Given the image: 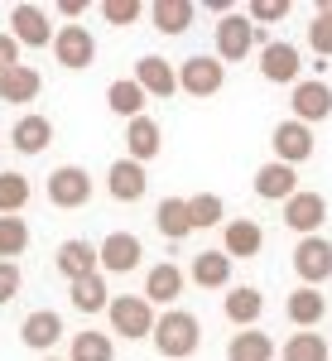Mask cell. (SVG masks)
Segmentation results:
<instances>
[{
    "label": "cell",
    "instance_id": "30",
    "mask_svg": "<svg viewBox=\"0 0 332 361\" xmlns=\"http://www.w3.org/2000/svg\"><path fill=\"white\" fill-rule=\"evenodd\" d=\"M145 102H149V97H145V92L135 87V78H121V82H111V87H106V106H111L116 116H125V121L145 116Z\"/></svg>",
    "mask_w": 332,
    "mask_h": 361
},
{
    "label": "cell",
    "instance_id": "16",
    "mask_svg": "<svg viewBox=\"0 0 332 361\" xmlns=\"http://www.w3.org/2000/svg\"><path fill=\"white\" fill-rule=\"evenodd\" d=\"M299 193V173L289 164H260L255 169V197H265V202H289V197Z\"/></svg>",
    "mask_w": 332,
    "mask_h": 361
},
{
    "label": "cell",
    "instance_id": "15",
    "mask_svg": "<svg viewBox=\"0 0 332 361\" xmlns=\"http://www.w3.org/2000/svg\"><path fill=\"white\" fill-rule=\"evenodd\" d=\"M58 337H63V313H54V308H34L20 323V342L29 352H49V347H58Z\"/></svg>",
    "mask_w": 332,
    "mask_h": 361
},
{
    "label": "cell",
    "instance_id": "39",
    "mask_svg": "<svg viewBox=\"0 0 332 361\" xmlns=\"http://www.w3.org/2000/svg\"><path fill=\"white\" fill-rule=\"evenodd\" d=\"M284 15H289V0H250V5H246V20L255 29L275 25V20H284Z\"/></svg>",
    "mask_w": 332,
    "mask_h": 361
},
{
    "label": "cell",
    "instance_id": "40",
    "mask_svg": "<svg viewBox=\"0 0 332 361\" xmlns=\"http://www.w3.org/2000/svg\"><path fill=\"white\" fill-rule=\"evenodd\" d=\"M20 284H25L20 265H15V260H0V304H10V299L20 294Z\"/></svg>",
    "mask_w": 332,
    "mask_h": 361
},
{
    "label": "cell",
    "instance_id": "17",
    "mask_svg": "<svg viewBox=\"0 0 332 361\" xmlns=\"http://www.w3.org/2000/svg\"><path fill=\"white\" fill-rule=\"evenodd\" d=\"M125 159H135V164H149V159H159V149H164V140H159V121H149V116H135V121H125Z\"/></svg>",
    "mask_w": 332,
    "mask_h": 361
},
{
    "label": "cell",
    "instance_id": "41",
    "mask_svg": "<svg viewBox=\"0 0 332 361\" xmlns=\"http://www.w3.org/2000/svg\"><path fill=\"white\" fill-rule=\"evenodd\" d=\"M10 68H20V44H15L10 34H0V78H5Z\"/></svg>",
    "mask_w": 332,
    "mask_h": 361
},
{
    "label": "cell",
    "instance_id": "14",
    "mask_svg": "<svg viewBox=\"0 0 332 361\" xmlns=\"http://www.w3.org/2000/svg\"><path fill=\"white\" fill-rule=\"evenodd\" d=\"M135 87L145 97H173V92H178V68L159 54H145L135 63Z\"/></svg>",
    "mask_w": 332,
    "mask_h": 361
},
{
    "label": "cell",
    "instance_id": "18",
    "mask_svg": "<svg viewBox=\"0 0 332 361\" xmlns=\"http://www.w3.org/2000/svg\"><path fill=\"white\" fill-rule=\"evenodd\" d=\"M106 188L116 202H140L145 197V188H149V178H145V164H135V159H116V164L106 169Z\"/></svg>",
    "mask_w": 332,
    "mask_h": 361
},
{
    "label": "cell",
    "instance_id": "38",
    "mask_svg": "<svg viewBox=\"0 0 332 361\" xmlns=\"http://www.w3.org/2000/svg\"><path fill=\"white\" fill-rule=\"evenodd\" d=\"M145 15V0H102V20L111 29H130Z\"/></svg>",
    "mask_w": 332,
    "mask_h": 361
},
{
    "label": "cell",
    "instance_id": "24",
    "mask_svg": "<svg viewBox=\"0 0 332 361\" xmlns=\"http://www.w3.org/2000/svg\"><path fill=\"white\" fill-rule=\"evenodd\" d=\"M39 92H44V78H39V68H29V63L10 68V73L0 78V102H10V106H25Z\"/></svg>",
    "mask_w": 332,
    "mask_h": 361
},
{
    "label": "cell",
    "instance_id": "6",
    "mask_svg": "<svg viewBox=\"0 0 332 361\" xmlns=\"http://www.w3.org/2000/svg\"><path fill=\"white\" fill-rule=\"evenodd\" d=\"M10 39L20 49H54V25L44 5H15L10 10Z\"/></svg>",
    "mask_w": 332,
    "mask_h": 361
},
{
    "label": "cell",
    "instance_id": "3",
    "mask_svg": "<svg viewBox=\"0 0 332 361\" xmlns=\"http://www.w3.org/2000/svg\"><path fill=\"white\" fill-rule=\"evenodd\" d=\"M49 202L73 212V207H87L92 202V173L82 164H58L49 173Z\"/></svg>",
    "mask_w": 332,
    "mask_h": 361
},
{
    "label": "cell",
    "instance_id": "26",
    "mask_svg": "<svg viewBox=\"0 0 332 361\" xmlns=\"http://www.w3.org/2000/svg\"><path fill=\"white\" fill-rule=\"evenodd\" d=\"M188 279H193L197 289H226L231 284V260L221 250H202V255H193V265H188Z\"/></svg>",
    "mask_w": 332,
    "mask_h": 361
},
{
    "label": "cell",
    "instance_id": "12",
    "mask_svg": "<svg viewBox=\"0 0 332 361\" xmlns=\"http://www.w3.org/2000/svg\"><path fill=\"white\" fill-rule=\"evenodd\" d=\"M299 73H304V54H299L294 44L275 39V44H265V49H260V78H265V82L294 87V82H299Z\"/></svg>",
    "mask_w": 332,
    "mask_h": 361
},
{
    "label": "cell",
    "instance_id": "5",
    "mask_svg": "<svg viewBox=\"0 0 332 361\" xmlns=\"http://www.w3.org/2000/svg\"><path fill=\"white\" fill-rule=\"evenodd\" d=\"M54 58H58V68H68V73L92 68V58H97V39H92V29H87V25L54 29Z\"/></svg>",
    "mask_w": 332,
    "mask_h": 361
},
{
    "label": "cell",
    "instance_id": "9",
    "mask_svg": "<svg viewBox=\"0 0 332 361\" xmlns=\"http://www.w3.org/2000/svg\"><path fill=\"white\" fill-rule=\"evenodd\" d=\"M289 106H294V121H304L308 130H313L318 121H328V116H332V87L323 82V78L294 82V92H289Z\"/></svg>",
    "mask_w": 332,
    "mask_h": 361
},
{
    "label": "cell",
    "instance_id": "10",
    "mask_svg": "<svg viewBox=\"0 0 332 361\" xmlns=\"http://www.w3.org/2000/svg\"><path fill=\"white\" fill-rule=\"evenodd\" d=\"M140 255H145L140 236H130V231H111L106 241L97 246V270H102V275H130V270L140 265Z\"/></svg>",
    "mask_w": 332,
    "mask_h": 361
},
{
    "label": "cell",
    "instance_id": "27",
    "mask_svg": "<svg viewBox=\"0 0 332 361\" xmlns=\"http://www.w3.org/2000/svg\"><path fill=\"white\" fill-rule=\"evenodd\" d=\"M197 5L193 0H154L149 5V25L159 29V34H183V29L193 25Z\"/></svg>",
    "mask_w": 332,
    "mask_h": 361
},
{
    "label": "cell",
    "instance_id": "32",
    "mask_svg": "<svg viewBox=\"0 0 332 361\" xmlns=\"http://www.w3.org/2000/svg\"><path fill=\"white\" fill-rule=\"evenodd\" d=\"M68 361H116V347H111V333H97V328H82L73 337V357Z\"/></svg>",
    "mask_w": 332,
    "mask_h": 361
},
{
    "label": "cell",
    "instance_id": "42",
    "mask_svg": "<svg viewBox=\"0 0 332 361\" xmlns=\"http://www.w3.org/2000/svg\"><path fill=\"white\" fill-rule=\"evenodd\" d=\"M58 10H63L68 20H78V15H82V10H87V0H58Z\"/></svg>",
    "mask_w": 332,
    "mask_h": 361
},
{
    "label": "cell",
    "instance_id": "33",
    "mask_svg": "<svg viewBox=\"0 0 332 361\" xmlns=\"http://www.w3.org/2000/svg\"><path fill=\"white\" fill-rule=\"evenodd\" d=\"M29 193H34V188H29L25 173H15V169L0 173V217H20L25 202H29Z\"/></svg>",
    "mask_w": 332,
    "mask_h": 361
},
{
    "label": "cell",
    "instance_id": "11",
    "mask_svg": "<svg viewBox=\"0 0 332 361\" xmlns=\"http://www.w3.org/2000/svg\"><path fill=\"white\" fill-rule=\"evenodd\" d=\"M221 82H226V68L212 54H197L178 68V92H188V97H217Z\"/></svg>",
    "mask_w": 332,
    "mask_h": 361
},
{
    "label": "cell",
    "instance_id": "19",
    "mask_svg": "<svg viewBox=\"0 0 332 361\" xmlns=\"http://www.w3.org/2000/svg\"><path fill=\"white\" fill-rule=\"evenodd\" d=\"M54 265H58V275L68 279V284H73V279L97 275V246H92V241H78V236H73V241H63V246H58Z\"/></svg>",
    "mask_w": 332,
    "mask_h": 361
},
{
    "label": "cell",
    "instance_id": "1",
    "mask_svg": "<svg viewBox=\"0 0 332 361\" xmlns=\"http://www.w3.org/2000/svg\"><path fill=\"white\" fill-rule=\"evenodd\" d=\"M154 347H159V357L168 361H183L193 357L197 347H202V323H197L188 308H168V313H159L154 318Z\"/></svg>",
    "mask_w": 332,
    "mask_h": 361
},
{
    "label": "cell",
    "instance_id": "2",
    "mask_svg": "<svg viewBox=\"0 0 332 361\" xmlns=\"http://www.w3.org/2000/svg\"><path fill=\"white\" fill-rule=\"evenodd\" d=\"M255 39H260V29L246 20V10H226L217 20V63L226 68V63H241V58L255 49Z\"/></svg>",
    "mask_w": 332,
    "mask_h": 361
},
{
    "label": "cell",
    "instance_id": "43",
    "mask_svg": "<svg viewBox=\"0 0 332 361\" xmlns=\"http://www.w3.org/2000/svg\"><path fill=\"white\" fill-rule=\"evenodd\" d=\"M44 361H63V357H44Z\"/></svg>",
    "mask_w": 332,
    "mask_h": 361
},
{
    "label": "cell",
    "instance_id": "31",
    "mask_svg": "<svg viewBox=\"0 0 332 361\" xmlns=\"http://www.w3.org/2000/svg\"><path fill=\"white\" fill-rule=\"evenodd\" d=\"M106 304H111V294H106V275L102 270L87 279H73V308L78 313H102Z\"/></svg>",
    "mask_w": 332,
    "mask_h": 361
},
{
    "label": "cell",
    "instance_id": "8",
    "mask_svg": "<svg viewBox=\"0 0 332 361\" xmlns=\"http://www.w3.org/2000/svg\"><path fill=\"white\" fill-rule=\"evenodd\" d=\"M328 222V197L313 193V188H299V193L284 202V226L289 231H299V241L304 236H318V226Z\"/></svg>",
    "mask_w": 332,
    "mask_h": 361
},
{
    "label": "cell",
    "instance_id": "21",
    "mask_svg": "<svg viewBox=\"0 0 332 361\" xmlns=\"http://www.w3.org/2000/svg\"><path fill=\"white\" fill-rule=\"evenodd\" d=\"M221 313H226V323H236V328H255L260 313H265V294L250 289V284H241V289H231V294L221 299Z\"/></svg>",
    "mask_w": 332,
    "mask_h": 361
},
{
    "label": "cell",
    "instance_id": "37",
    "mask_svg": "<svg viewBox=\"0 0 332 361\" xmlns=\"http://www.w3.org/2000/svg\"><path fill=\"white\" fill-rule=\"evenodd\" d=\"M308 49L318 58H332V0L318 5V15H313V25H308Z\"/></svg>",
    "mask_w": 332,
    "mask_h": 361
},
{
    "label": "cell",
    "instance_id": "4",
    "mask_svg": "<svg viewBox=\"0 0 332 361\" xmlns=\"http://www.w3.org/2000/svg\"><path fill=\"white\" fill-rule=\"evenodd\" d=\"M294 275L304 279V289H318L332 279V241L328 236H304L294 246Z\"/></svg>",
    "mask_w": 332,
    "mask_h": 361
},
{
    "label": "cell",
    "instance_id": "7",
    "mask_svg": "<svg viewBox=\"0 0 332 361\" xmlns=\"http://www.w3.org/2000/svg\"><path fill=\"white\" fill-rule=\"evenodd\" d=\"M106 308H111V333L130 337V342L154 333V308L145 304L140 294H121V299H111Z\"/></svg>",
    "mask_w": 332,
    "mask_h": 361
},
{
    "label": "cell",
    "instance_id": "25",
    "mask_svg": "<svg viewBox=\"0 0 332 361\" xmlns=\"http://www.w3.org/2000/svg\"><path fill=\"white\" fill-rule=\"evenodd\" d=\"M178 294H183V270L164 260V265H154V270L145 275V294H140V299L154 308V304H173Z\"/></svg>",
    "mask_w": 332,
    "mask_h": 361
},
{
    "label": "cell",
    "instance_id": "29",
    "mask_svg": "<svg viewBox=\"0 0 332 361\" xmlns=\"http://www.w3.org/2000/svg\"><path fill=\"white\" fill-rule=\"evenodd\" d=\"M270 357H275V342H270V333L241 328V333L226 342V361H270Z\"/></svg>",
    "mask_w": 332,
    "mask_h": 361
},
{
    "label": "cell",
    "instance_id": "34",
    "mask_svg": "<svg viewBox=\"0 0 332 361\" xmlns=\"http://www.w3.org/2000/svg\"><path fill=\"white\" fill-rule=\"evenodd\" d=\"M221 217H226V202H221L217 193H193L188 197V222H193V231L221 226Z\"/></svg>",
    "mask_w": 332,
    "mask_h": 361
},
{
    "label": "cell",
    "instance_id": "35",
    "mask_svg": "<svg viewBox=\"0 0 332 361\" xmlns=\"http://www.w3.org/2000/svg\"><path fill=\"white\" fill-rule=\"evenodd\" d=\"M279 357L284 361H328V342L318 333H294L284 347H279Z\"/></svg>",
    "mask_w": 332,
    "mask_h": 361
},
{
    "label": "cell",
    "instance_id": "13",
    "mask_svg": "<svg viewBox=\"0 0 332 361\" xmlns=\"http://www.w3.org/2000/svg\"><path fill=\"white\" fill-rule=\"evenodd\" d=\"M270 145H275V159H279V164H289V169H299L304 159H313V130H308L304 121H294V116L275 126Z\"/></svg>",
    "mask_w": 332,
    "mask_h": 361
},
{
    "label": "cell",
    "instance_id": "28",
    "mask_svg": "<svg viewBox=\"0 0 332 361\" xmlns=\"http://www.w3.org/2000/svg\"><path fill=\"white\" fill-rule=\"evenodd\" d=\"M154 226H159V236L164 241H183L193 222H188V197H159V207H154Z\"/></svg>",
    "mask_w": 332,
    "mask_h": 361
},
{
    "label": "cell",
    "instance_id": "23",
    "mask_svg": "<svg viewBox=\"0 0 332 361\" xmlns=\"http://www.w3.org/2000/svg\"><path fill=\"white\" fill-rule=\"evenodd\" d=\"M260 246H265V231L250 222V217L226 222V246H221L226 260H250V255H260Z\"/></svg>",
    "mask_w": 332,
    "mask_h": 361
},
{
    "label": "cell",
    "instance_id": "20",
    "mask_svg": "<svg viewBox=\"0 0 332 361\" xmlns=\"http://www.w3.org/2000/svg\"><path fill=\"white\" fill-rule=\"evenodd\" d=\"M10 145L20 149V154H44L49 145H54V121L49 116H20L15 121V130H10Z\"/></svg>",
    "mask_w": 332,
    "mask_h": 361
},
{
    "label": "cell",
    "instance_id": "36",
    "mask_svg": "<svg viewBox=\"0 0 332 361\" xmlns=\"http://www.w3.org/2000/svg\"><path fill=\"white\" fill-rule=\"evenodd\" d=\"M29 246V222L25 217H0V260H15Z\"/></svg>",
    "mask_w": 332,
    "mask_h": 361
},
{
    "label": "cell",
    "instance_id": "22",
    "mask_svg": "<svg viewBox=\"0 0 332 361\" xmlns=\"http://www.w3.org/2000/svg\"><path fill=\"white\" fill-rule=\"evenodd\" d=\"M284 313H289V323H294L299 333H313V328L323 323V313H328V299H323L318 289H304V284H299V289L289 294Z\"/></svg>",
    "mask_w": 332,
    "mask_h": 361
}]
</instances>
